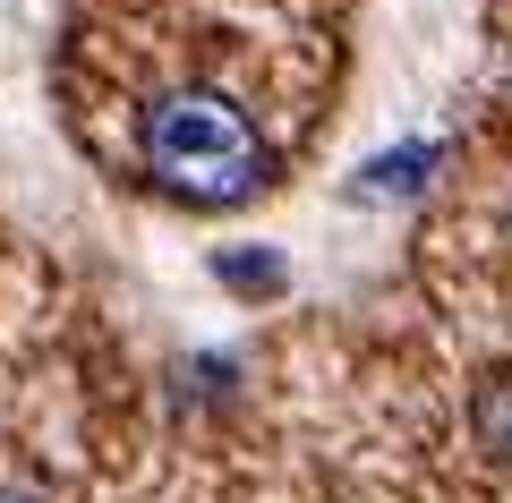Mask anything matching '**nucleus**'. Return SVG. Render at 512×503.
Segmentation results:
<instances>
[{
  "instance_id": "nucleus-1",
  "label": "nucleus",
  "mask_w": 512,
  "mask_h": 503,
  "mask_svg": "<svg viewBox=\"0 0 512 503\" xmlns=\"http://www.w3.org/2000/svg\"><path fill=\"white\" fill-rule=\"evenodd\" d=\"M137 162L180 205H248L274 188V154L248 128V111L214 86H163L137 111Z\"/></svg>"
},
{
  "instance_id": "nucleus-2",
  "label": "nucleus",
  "mask_w": 512,
  "mask_h": 503,
  "mask_svg": "<svg viewBox=\"0 0 512 503\" xmlns=\"http://www.w3.org/2000/svg\"><path fill=\"white\" fill-rule=\"evenodd\" d=\"M436 162H444V145H427V137H410V145H393V154H376L350 180V197H367V205H384V197H419L427 180H436Z\"/></svg>"
},
{
  "instance_id": "nucleus-3",
  "label": "nucleus",
  "mask_w": 512,
  "mask_h": 503,
  "mask_svg": "<svg viewBox=\"0 0 512 503\" xmlns=\"http://www.w3.org/2000/svg\"><path fill=\"white\" fill-rule=\"evenodd\" d=\"M470 435H478V452L512 461V367H504V376H487V384L470 393Z\"/></svg>"
},
{
  "instance_id": "nucleus-4",
  "label": "nucleus",
  "mask_w": 512,
  "mask_h": 503,
  "mask_svg": "<svg viewBox=\"0 0 512 503\" xmlns=\"http://www.w3.org/2000/svg\"><path fill=\"white\" fill-rule=\"evenodd\" d=\"M214 273H222V282H231V290H282V282H291V265H282V256L274 248H231V256H214Z\"/></svg>"
},
{
  "instance_id": "nucleus-5",
  "label": "nucleus",
  "mask_w": 512,
  "mask_h": 503,
  "mask_svg": "<svg viewBox=\"0 0 512 503\" xmlns=\"http://www.w3.org/2000/svg\"><path fill=\"white\" fill-rule=\"evenodd\" d=\"M0 503H52L43 486H26V478H0Z\"/></svg>"
}]
</instances>
